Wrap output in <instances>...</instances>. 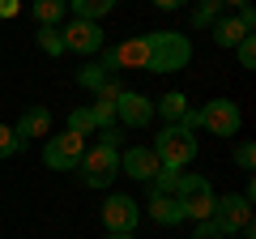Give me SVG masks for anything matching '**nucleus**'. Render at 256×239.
Segmentation results:
<instances>
[{
  "mask_svg": "<svg viewBox=\"0 0 256 239\" xmlns=\"http://www.w3.org/2000/svg\"><path fill=\"white\" fill-rule=\"evenodd\" d=\"M192 64V38L180 30H150L146 34V73H180Z\"/></svg>",
  "mask_w": 256,
  "mask_h": 239,
  "instance_id": "obj_1",
  "label": "nucleus"
},
{
  "mask_svg": "<svg viewBox=\"0 0 256 239\" xmlns=\"http://www.w3.org/2000/svg\"><path fill=\"white\" fill-rule=\"evenodd\" d=\"M154 158L162 166H175V171H184V166L196 162V132H188L184 124H162L154 137Z\"/></svg>",
  "mask_w": 256,
  "mask_h": 239,
  "instance_id": "obj_2",
  "label": "nucleus"
},
{
  "mask_svg": "<svg viewBox=\"0 0 256 239\" xmlns=\"http://www.w3.org/2000/svg\"><path fill=\"white\" fill-rule=\"evenodd\" d=\"M120 175V150H107V146H86L82 162H77V180H82L86 188H98V192H107L111 184H116Z\"/></svg>",
  "mask_w": 256,
  "mask_h": 239,
  "instance_id": "obj_3",
  "label": "nucleus"
},
{
  "mask_svg": "<svg viewBox=\"0 0 256 239\" xmlns=\"http://www.w3.org/2000/svg\"><path fill=\"white\" fill-rule=\"evenodd\" d=\"M210 222H214V230H218L222 239L244 235V230L252 226V201H248L244 192H222V196H214Z\"/></svg>",
  "mask_w": 256,
  "mask_h": 239,
  "instance_id": "obj_4",
  "label": "nucleus"
},
{
  "mask_svg": "<svg viewBox=\"0 0 256 239\" xmlns=\"http://www.w3.org/2000/svg\"><path fill=\"white\" fill-rule=\"evenodd\" d=\"M214 184L205 180V175H192V171H184L180 175V184H175V201L184 205V218L188 222H205L214 214Z\"/></svg>",
  "mask_w": 256,
  "mask_h": 239,
  "instance_id": "obj_5",
  "label": "nucleus"
},
{
  "mask_svg": "<svg viewBox=\"0 0 256 239\" xmlns=\"http://www.w3.org/2000/svg\"><path fill=\"white\" fill-rule=\"evenodd\" d=\"M196 120H201V128L214 132V137H235L239 124H244V111L230 98H210L205 107H196Z\"/></svg>",
  "mask_w": 256,
  "mask_h": 239,
  "instance_id": "obj_6",
  "label": "nucleus"
},
{
  "mask_svg": "<svg viewBox=\"0 0 256 239\" xmlns=\"http://www.w3.org/2000/svg\"><path fill=\"white\" fill-rule=\"evenodd\" d=\"M82 154H86V137H77V132H68V128H64L60 137L43 141V166L47 171H77Z\"/></svg>",
  "mask_w": 256,
  "mask_h": 239,
  "instance_id": "obj_7",
  "label": "nucleus"
},
{
  "mask_svg": "<svg viewBox=\"0 0 256 239\" xmlns=\"http://www.w3.org/2000/svg\"><path fill=\"white\" fill-rule=\"evenodd\" d=\"M98 218H102V226H107V235H132L137 222H141V201H132V196H124V192H111L107 201H102Z\"/></svg>",
  "mask_w": 256,
  "mask_h": 239,
  "instance_id": "obj_8",
  "label": "nucleus"
},
{
  "mask_svg": "<svg viewBox=\"0 0 256 239\" xmlns=\"http://www.w3.org/2000/svg\"><path fill=\"white\" fill-rule=\"evenodd\" d=\"M116 124H124V128H150L154 124V98L124 86L120 98H116Z\"/></svg>",
  "mask_w": 256,
  "mask_h": 239,
  "instance_id": "obj_9",
  "label": "nucleus"
},
{
  "mask_svg": "<svg viewBox=\"0 0 256 239\" xmlns=\"http://www.w3.org/2000/svg\"><path fill=\"white\" fill-rule=\"evenodd\" d=\"M60 34H64V52H77V56H86V60L102 52V26H98V22L73 18V22H64V26H60Z\"/></svg>",
  "mask_w": 256,
  "mask_h": 239,
  "instance_id": "obj_10",
  "label": "nucleus"
},
{
  "mask_svg": "<svg viewBox=\"0 0 256 239\" xmlns=\"http://www.w3.org/2000/svg\"><path fill=\"white\" fill-rule=\"evenodd\" d=\"M158 166H162V162L154 158V150H150V146H128V150H120V171H124L128 180H141V184H150Z\"/></svg>",
  "mask_w": 256,
  "mask_h": 239,
  "instance_id": "obj_11",
  "label": "nucleus"
},
{
  "mask_svg": "<svg viewBox=\"0 0 256 239\" xmlns=\"http://www.w3.org/2000/svg\"><path fill=\"white\" fill-rule=\"evenodd\" d=\"M13 132H18L22 150H26L34 137H52V111H47V107H26V111H22V120L13 124Z\"/></svg>",
  "mask_w": 256,
  "mask_h": 239,
  "instance_id": "obj_12",
  "label": "nucleus"
},
{
  "mask_svg": "<svg viewBox=\"0 0 256 239\" xmlns=\"http://www.w3.org/2000/svg\"><path fill=\"white\" fill-rule=\"evenodd\" d=\"M150 222H158V226H180V222H188L184 218V205L175 201L171 192H150Z\"/></svg>",
  "mask_w": 256,
  "mask_h": 239,
  "instance_id": "obj_13",
  "label": "nucleus"
},
{
  "mask_svg": "<svg viewBox=\"0 0 256 239\" xmlns=\"http://www.w3.org/2000/svg\"><path fill=\"white\" fill-rule=\"evenodd\" d=\"M210 34H214V43H218V47H239L248 34H256V30H248L235 13H222V18L210 26Z\"/></svg>",
  "mask_w": 256,
  "mask_h": 239,
  "instance_id": "obj_14",
  "label": "nucleus"
},
{
  "mask_svg": "<svg viewBox=\"0 0 256 239\" xmlns=\"http://www.w3.org/2000/svg\"><path fill=\"white\" fill-rule=\"evenodd\" d=\"M188 107H192V102H188L184 90H166L162 98H154V116H162V124H180Z\"/></svg>",
  "mask_w": 256,
  "mask_h": 239,
  "instance_id": "obj_15",
  "label": "nucleus"
},
{
  "mask_svg": "<svg viewBox=\"0 0 256 239\" xmlns=\"http://www.w3.org/2000/svg\"><path fill=\"white\" fill-rule=\"evenodd\" d=\"M30 13H34L38 26H64L68 0H30Z\"/></svg>",
  "mask_w": 256,
  "mask_h": 239,
  "instance_id": "obj_16",
  "label": "nucleus"
},
{
  "mask_svg": "<svg viewBox=\"0 0 256 239\" xmlns=\"http://www.w3.org/2000/svg\"><path fill=\"white\" fill-rule=\"evenodd\" d=\"M116 4H120V0H68L73 18H82V22H102Z\"/></svg>",
  "mask_w": 256,
  "mask_h": 239,
  "instance_id": "obj_17",
  "label": "nucleus"
},
{
  "mask_svg": "<svg viewBox=\"0 0 256 239\" xmlns=\"http://www.w3.org/2000/svg\"><path fill=\"white\" fill-rule=\"evenodd\" d=\"M222 13H226V9H222L218 0H196V4L188 9V22H192V30H210Z\"/></svg>",
  "mask_w": 256,
  "mask_h": 239,
  "instance_id": "obj_18",
  "label": "nucleus"
},
{
  "mask_svg": "<svg viewBox=\"0 0 256 239\" xmlns=\"http://www.w3.org/2000/svg\"><path fill=\"white\" fill-rule=\"evenodd\" d=\"M34 43H38V52L52 56V60H60V56H64V34H60V26H38V30H34Z\"/></svg>",
  "mask_w": 256,
  "mask_h": 239,
  "instance_id": "obj_19",
  "label": "nucleus"
},
{
  "mask_svg": "<svg viewBox=\"0 0 256 239\" xmlns=\"http://www.w3.org/2000/svg\"><path fill=\"white\" fill-rule=\"evenodd\" d=\"M107 77H116V73H107V68H102L98 60H86V64L77 68V86H82V90H90V94L98 90V86L107 82Z\"/></svg>",
  "mask_w": 256,
  "mask_h": 239,
  "instance_id": "obj_20",
  "label": "nucleus"
},
{
  "mask_svg": "<svg viewBox=\"0 0 256 239\" xmlns=\"http://www.w3.org/2000/svg\"><path fill=\"white\" fill-rule=\"evenodd\" d=\"M68 132H77V137H86V141L98 132V124H94L90 107H73V111H68Z\"/></svg>",
  "mask_w": 256,
  "mask_h": 239,
  "instance_id": "obj_21",
  "label": "nucleus"
},
{
  "mask_svg": "<svg viewBox=\"0 0 256 239\" xmlns=\"http://www.w3.org/2000/svg\"><path fill=\"white\" fill-rule=\"evenodd\" d=\"M180 175H184V171H175V166H158L154 180H150V188H154V192H171V196H175V184H180Z\"/></svg>",
  "mask_w": 256,
  "mask_h": 239,
  "instance_id": "obj_22",
  "label": "nucleus"
},
{
  "mask_svg": "<svg viewBox=\"0 0 256 239\" xmlns=\"http://www.w3.org/2000/svg\"><path fill=\"white\" fill-rule=\"evenodd\" d=\"M13 154H22V141H18V132H13V124H0V162L13 158Z\"/></svg>",
  "mask_w": 256,
  "mask_h": 239,
  "instance_id": "obj_23",
  "label": "nucleus"
},
{
  "mask_svg": "<svg viewBox=\"0 0 256 239\" xmlns=\"http://www.w3.org/2000/svg\"><path fill=\"white\" fill-rule=\"evenodd\" d=\"M235 166L248 171V175L256 171V146H252V141H239V146H235Z\"/></svg>",
  "mask_w": 256,
  "mask_h": 239,
  "instance_id": "obj_24",
  "label": "nucleus"
},
{
  "mask_svg": "<svg viewBox=\"0 0 256 239\" xmlns=\"http://www.w3.org/2000/svg\"><path fill=\"white\" fill-rule=\"evenodd\" d=\"M94 137H98V146H107V150H124V128H120V124H107V128H98Z\"/></svg>",
  "mask_w": 256,
  "mask_h": 239,
  "instance_id": "obj_25",
  "label": "nucleus"
},
{
  "mask_svg": "<svg viewBox=\"0 0 256 239\" xmlns=\"http://www.w3.org/2000/svg\"><path fill=\"white\" fill-rule=\"evenodd\" d=\"M235 56H239V64H244V68H256V34H248L244 43L235 47Z\"/></svg>",
  "mask_w": 256,
  "mask_h": 239,
  "instance_id": "obj_26",
  "label": "nucleus"
},
{
  "mask_svg": "<svg viewBox=\"0 0 256 239\" xmlns=\"http://www.w3.org/2000/svg\"><path fill=\"white\" fill-rule=\"evenodd\" d=\"M22 13V0H0V22H13Z\"/></svg>",
  "mask_w": 256,
  "mask_h": 239,
  "instance_id": "obj_27",
  "label": "nucleus"
},
{
  "mask_svg": "<svg viewBox=\"0 0 256 239\" xmlns=\"http://www.w3.org/2000/svg\"><path fill=\"white\" fill-rule=\"evenodd\" d=\"M192 239H222V235L214 230V222L205 218V222H196V230H192Z\"/></svg>",
  "mask_w": 256,
  "mask_h": 239,
  "instance_id": "obj_28",
  "label": "nucleus"
},
{
  "mask_svg": "<svg viewBox=\"0 0 256 239\" xmlns=\"http://www.w3.org/2000/svg\"><path fill=\"white\" fill-rule=\"evenodd\" d=\"M150 4H154V9H162V13H180L188 0H150Z\"/></svg>",
  "mask_w": 256,
  "mask_h": 239,
  "instance_id": "obj_29",
  "label": "nucleus"
},
{
  "mask_svg": "<svg viewBox=\"0 0 256 239\" xmlns=\"http://www.w3.org/2000/svg\"><path fill=\"white\" fill-rule=\"evenodd\" d=\"M218 4H222V9H230V13H235L239 4H252V0H218Z\"/></svg>",
  "mask_w": 256,
  "mask_h": 239,
  "instance_id": "obj_30",
  "label": "nucleus"
},
{
  "mask_svg": "<svg viewBox=\"0 0 256 239\" xmlns=\"http://www.w3.org/2000/svg\"><path fill=\"white\" fill-rule=\"evenodd\" d=\"M107 239H132V235H107Z\"/></svg>",
  "mask_w": 256,
  "mask_h": 239,
  "instance_id": "obj_31",
  "label": "nucleus"
},
{
  "mask_svg": "<svg viewBox=\"0 0 256 239\" xmlns=\"http://www.w3.org/2000/svg\"><path fill=\"white\" fill-rule=\"evenodd\" d=\"M235 239H239V235H235Z\"/></svg>",
  "mask_w": 256,
  "mask_h": 239,
  "instance_id": "obj_32",
  "label": "nucleus"
}]
</instances>
